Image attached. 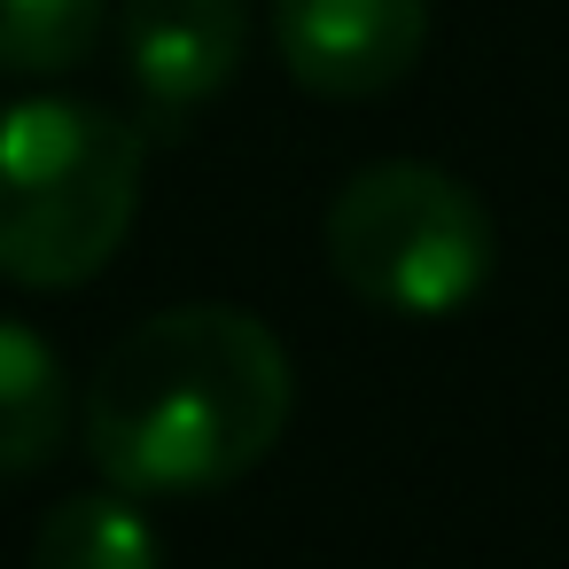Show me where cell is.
<instances>
[{"label":"cell","instance_id":"obj_1","mask_svg":"<svg viewBox=\"0 0 569 569\" xmlns=\"http://www.w3.org/2000/svg\"><path fill=\"white\" fill-rule=\"evenodd\" d=\"M297 367L242 305H172L126 328L79 398L94 468L133 499L242 483L289 429Z\"/></svg>","mask_w":569,"mask_h":569},{"label":"cell","instance_id":"obj_2","mask_svg":"<svg viewBox=\"0 0 569 569\" xmlns=\"http://www.w3.org/2000/svg\"><path fill=\"white\" fill-rule=\"evenodd\" d=\"M141 133L94 102H9L0 110V281L79 289L94 281L141 211Z\"/></svg>","mask_w":569,"mask_h":569},{"label":"cell","instance_id":"obj_3","mask_svg":"<svg viewBox=\"0 0 569 569\" xmlns=\"http://www.w3.org/2000/svg\"><path fill=\"white\" fill-rule=\"evenodd\" d=\"M328 273L398 320H445L460 312L491 266H499V227L476 203L468 180L437 164H367L336 188L328 203Z\"/></svg>","mask_w":569,"mask_h":569},{"label":"cell","instance_id":"obj_4","mask_svg":"<svg viewBox=\"0 0 569 569\" xmlns=\"http://www.w3.org/2000/svg\"><path fill=\"white\" fill-rule=\"evenodd\" d=\"M266 17L289 79L328 102L390 94L429 40V0H266Z\"/></svg>","mask_w":569,"mask_h":569},{"label":"cell","instance_id":"obj_5","mask_svg":"<svg viewBox=\"0 0 569 569\" xmlns=\"http://www.w3.org/2000/svg\"><path fill=\"white\" fill-rule=\"evenodd\" d=\"M250 56V0H126V79L164 118L234 87Z\"/></svg>","mask_w":569,"mask_h":569},{"label":"cell","instance_id":"obj_6","mask_svg":"<svg viewBox=\"0 0 569 569\" xmlns=\"http://www.w3.org/2000/svg\"><path fill=\"white\" fill-rule=\"evenodd\" d=\"M79 421L71 375L48 336L24 320H0V476H40Z\"/></svg>","mask_w":569,"mask_h":569},{"label":"cell","instance_id":"obj_7","mask_svg":"<svg viewBox=\"0 0 569 569\" xmlns=\"http://www.w3.org/2000/svg\"><path fill=\"white\" fill-rule=\"evenodd\" d=\"M32 569H164V538L149 530L141 499L79 491V499H56L40 515Z\"/></svg>","mask_w":569,"mask_h":569},{"label":"cell","instance_id":"obj_8","mask_svg":"<svg viewBox=\"0 0 569 569\" xmlns=\"http://www.w3.org/2000/svg\"><path fill=\"white\" fill-rule=\"evenodd\" d=\"M110 0H0V71L9 79H63L94 56Z\"/></svg>","mask_w":569,"mask_h":569}]
</instances>
